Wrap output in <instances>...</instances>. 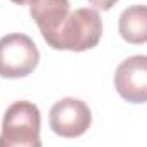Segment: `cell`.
<instances>
[{"instance_id":"1","label":"cell","mask_w":147,"mask_h":147,"mask_svg":"<svg viewBox=\"0 0 147 147\" xmlns=\"http://www.w3.org/2000/svg\"><path fill=\"white\" fill-rule=\"evenodd\" d=\"M41 113L31 101L12 103L2 120L0 147H43L39 139Z\"/></svg>"},{"instance_id":"2","label":"cell","mask_w":147,"mask_h":147,"mask_svg":"<svg viewBox=\"0 0 147 147\" xmlns=\"http://www.w3.org/2000/svg\"><path fill=\"white\" fill-rule=\"evenodd\" d=\"M103 34V22L94 9H77L69 14L57 36L50 43L53 50L86 51L94 48Z\"/></svg>"},{"instance_id":"3","label":"cell","mask_w":147,"mask_h":147,"mask_svg":"<svg viewBox=\"0 0 147 147\" xmlns=\"http://www.w3.org/2000/svg\"><path fill=\"white\" fill-rule=\"evenodd\" d=\"M39 63V50L34 41L22 33L0 38V77H28Z\"/></svg>"},{"instance_id":"4","label":"cell","mask_w":147,"mask_h":147,"mask_svg":"<svg viewBox=\"0 0 147 147\" xmlns=\"http://www.w3.org/2000/svg\"><path fill=\"white\" fill-rule=\"evenodd\" d=\"M91 108L77 98H63L57 101L50 110L51 130L65 139H75L84 135L91 127Z\"/></svg>"},{"instance_id":"5","label":"cell","mask_w":147,"mask_h":147,"mask_svg":"<svg viewBox=\"0 0 147 147\" xmlns=\"http://www.w3.org/2000/svg\"><path fill=\"white\" fill-rule=\"evenodd\" d=\"M115 89L128 103H147V55H134L116 67Z\"/></svg>"},{"instance_id":"6","label":"cell","mask_w":147,"mask_h":147,"mask_svg":"<svg viewBox=\"0 0 147 147\" xmlns=\"http://www.w3.org/2000/svg\"><path fill=\"white\" fill-rule=\"evenodd\" d=\"M29 14L50 45L70 14L69 0H29Z\"/></svg>"},{"instance_id":"7","label":"cell","mask_w":147,"mask_h":147,"mask_svg":"<svg viewBox=\"0 0 147 147\" xmlns=\"http://www.w3.org/2000/svg\"><path fill=\"white\" fill-rule=\"evenodd\" d=\"M120 36L130 45L147 43V5H130L118 19Z\"/></svg>"},{"instance_id":"8","label":"cell","mask_w":147,"mask_h":147,"mask_svg":"<svg viewBox=\"0 0 147 147\" xmlns=\"http://www.w3.org/2000/svg\"><path fill=\"white\" fill-rule=\"evenodd\" d=\"M89 2H91V5H94L99 10H110L118 0H89Z\"/></svg>"},{"instance_id":"9","label":"cell","mask_w":147,"mask_h":147,"mask_svg":"<svg viewBox=\"0 0 147 147\" xmlns=\"http://www.w3.org/2000/svg\"><path fill=\"white\" fill-rule=\"evenodd\" d=\"M10 2H14V3H17V5H26V3H29V0H10Z\"/></svg>"}]
</instances>
